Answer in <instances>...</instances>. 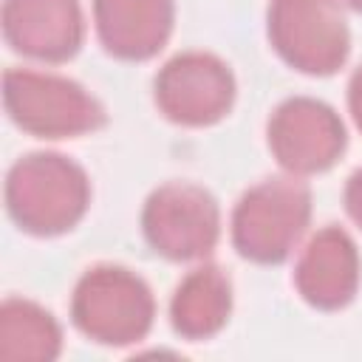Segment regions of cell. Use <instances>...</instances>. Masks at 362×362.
<instances>
[{
	"instance_id": "9",
	"label": "cell",
	"mask_w": 362,
	"mask_h": 362,
	"mask_svg": "<svg viewBox=\"0 0 362 362\" xmlns=\"http://www.w3.org/2000/svg\"><path fill=\"white\" fill-rule=\"evenodd\" d=\"M359 280H362L359 249L354 238L334 223L314 232L294 263L297 294L320 311L345 308L356 297Z\"/></svg>"
},
{
	"instance_id": "14",
	"label": "cell",
	"mask_w": 362,
	"mask_h": 362,
	"mask_svg": "<svg viewBox=\"0 0 362 362\" xmlns=\"http://www.w3.org/2000/svg\"><path fill=\"white\" fill-rule=\"evenodd\" d=\"M342 201H345V212H348V218L362 229V167H359L356 173H351V178L345 181Z\"/></svg>"
},
{
	"instance_id": "10",
	"label": "cell",
	"mask_w": 362,
	"mask_h": 362,
	"mask_svg": "<svg viewBox=\"0 0 362 362\" xmlns=\"http://www.w3.org/2000/svg\"><path fill=\"white\" fill-rule=\"evenodd\" d=\"M6 42L37 62H65L85 40V17L79 0H6Z\"/></svg>"
},
{
	"instance_id": "5",
	"label": "cell",
	"mask_w": 362,
	"mask_h": 362,
	"mask_svg": "<svg viewBox=\"0 0 362 362\" xmlns=\"http://www.w3.org/2000/svg\"><path fill=\"white\" fill-rule=\"evenodd\" d=\"M266 31L280 59L308 76L339 71L351 54L348 20L337 0H269Z\"/></svg>"
},
{
	"instance_id": "11",
	"label": "cell",
	"mask_w": 362,
	"mask_h": 362,
	"mask_svg": "<svg viewBox=\"0 0 362 362\" xmlns=\"http://www.w3.org/2000/svg\"><path fill=\"white\" fill-rule=\"evenodd\" d=\"M175 23L173 0H93V25L102 48L124 62L156 57Z\"/></svg>"
},
{
	"instance_id": "2",
	"label": "cell",
	"mask_w": 362,
	"mask_h": 362,
	"mask_svg": "<svg viewBox=\"0 0 362 362\" xmlns=\"http://www.w3.org/2000/svg\"><path fill=\"white\" fill-rule=\"evenodd\" d=\"M311 221V189L300 175H274L249 187L232 209V246L243 260L283 263Z\"/></svg>"
},
{
	"instance_id": "12",
	"label": "cell",
	"mask_w": 362,
	"mask_h": 362,
	"mask_svg": "<svg viewBox=\"0 0 362 362\" xmlns=\"http://www.w3.org/2000/svg\"><path fill=\"white\" fill-rule=\"evenodd\" d=\"M232 314V280L215 263L195 266L178 286L170 300L173 331L184 339H209L215 337Z\"/></svg>"
},
{
	"instance_id": "6",
	"label": "cell",
	"mask_w": 362,
	"mask_h": 362,
	"mask_svg": "<svg viewBox=\"0 0 362 362\" xmlns=\"http://www.w3.org/2000/svg\"><path fill=\"white\" fill-rule=\"evenodd\" d=\"M141 232L150 249L175 263H195L221 240V206L209 189L189 181H167L141 209Z\"/></svg>"
},
{
	"instance_id": "1",
	"label": "cell",
	"mask_w": 362,
	"mask_h": 362,
	"mask_svg": "<svg viewBox=\"0 0 362 362\" xmlns=\"http://www.w3.org/2000/svg\"><path fill=\"white\" fill-rule=\"evenodd\" d=\"M88 173L62 153H28L6 175L8 218L34 238L71 232L88 212Z\"/></svg>"
},
{
	"instance_id": "15",
	"label": "cell",
	"mask_w": 362,
	"mask_h": 362,
	"mask_svg": "<svg viewBox=\"0 0 362 362\" xmlns=\"http://www.w3.org/2000/svg\"><path fill=\"white\" fill-rule=\"evenodd\" d=\"M348 110L354 116V124L362 130V65L348 79Z\"/></svg>"
},
{
	"instance_id": "13",
	"label": "cell",
	"mask_w": 362,
	"mask_h": 362,
	"mask_svg": "<svg viewBox=\"0 0 362 362\" xmlns=\"http://www.w3.org/2000/svg\"><path fill=\"white\" fill-rule=\"evenodd\" d=\"M59 351L62 328L48 308L20 297H8L0 305V359L51 362Z\"/></svg>"
},
{
	"instance_id": "16",
	"label": "cell",
	"mask_w": 362,
	"mask_h": 362,
	"mask_svg": "<svg viewBox=\"0 0 362 362\" xmlns=\"http://www.w3.org/2000/svg\"><path fill=\"white\" fill-rule=\"evenodd\" d=\"M337 3H342V6H348L354 11H362V0H337Z\"/></svg>"
},
{
	"instance_id": "7",
	"label": "cell",
	"mask_w": 362,
	"mask_h": 362,
	"mask_svg": "<svg viewBox=\"0 0 362 362\" xmlns=\"http://www.w3.org/2000/svg\"><path fill=\"white\" fill-rule=\"evenodd\" d=\"M235 74L209 51H184L161 65L153 82L156 107L184 127H209L235 105Z\"/></svg>"
},
{
	"instance_id": "3",
	"label": "cell",
	"mask_w": 362,
	"mask_h": 362,
	"mask_svg": "<svg viewBox=\"0 0 362 362\" xmlns=\"http://www.w3.org/2000/svg\"><path fill=\"white\" fill-rule=\"evenodd\" d=\"M3 107L23 133L37 139H79L107 122L102 102L79 82L31 68L3 74Z\"/></svg>"
},
{
	"instance_id": "8",
	"label": "cell",
	"mask_w": 362,
	"mask_h": 362,
	"mask_svg": "<svg viewBox=\"0 0 362 362\" xmlns=\"http://www.w3.org/2000/svg\"><path fill=\"white\" fill-rule=\"evenodd\" d=\"M266 141L277 164L303 178L331 170L348 147V133L331 105L314 96H291L272 110Z\"/></svg>"
},
{
	"instance_id": "4",
	"label": "cell",
	"mask_w": 362,
	"mask_h": 362,
	"mask_svg": "<svg viewBox=\"0 0 362 362\" xmlns=\"http://www.w3.org/2000/svg\"><path fill=\"white\" fill-rule=\"evenodd\" d=\"M156 317V300L144 277L124 266L99 263L88 269L71 294V320L99 345L141 342Z\"/></svg>"
}]
</instances>
